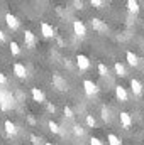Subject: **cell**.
Here are the masks:
<instances>
[{
  "label": "cell",
  "instance_id": "cell-27",
  "mask_svg": "<svg viewBox=\"0 0 144 145\" xmlns=\"http://www.w3.org/2000/svg\"><path fill=\"white\" fill-rule=\"evenodd\" d=\"M90 3H92L95 8H102V5H104V0H92Z\"/></svg>",
  "mask_w": 144,
  "mask_h": 145
},
{
  "label": "cell",
  "instance_id": "cell-2",
  "mask_svg": "<svg viewBox=\"0 0 144 145\" xmlns=\"http://www.w3.org/2000/svg\"><path fill=\"white\" fill-rule=\"evenodd\" d=\"M83 89H85V95L87 96H95L98 93V86L92 79H85L83 81Z\"/></svg>",
  "mask_w": 144,
  "mask_h": 145
},
{
  "label": "cell",
  "instance_id": "cell-32",
  "mask_svg": "<svg viewBox=\"0 0 144 145\" xmlns=\"http://www.w3.org/2000/svg\"><path fill=\"white\" fill-rule=\"evenodd\" d=\"M75 5H76V8H83V2H75Z\"/></svg>",
  "mask_w": 144,
  "mask_h": 145
},
{
  "label": "cell",
  "instance_id": "cell-8",
  "mask_svg": "<svg viewBox=\"0 0 144 145\" xmlns=\"http://www.w3.org/2000/svg\"><path fill=\"white\" fill-rule=\"evenodd\" d=\"M115 96H117V100L119 101H122V103H126L127 100H129V95H127V89L124 88V86H115Z\"/></svg>",
  "mask_w": 144,
  "mask_h": 145
},
{
  "label": "cell",
  "instance_id": "cell-28",
  "mask_svg": "<svg viewBox=\"0 0 144 145\" xmlns=\"http://www.w3.org/2000/svg\"><path fill=\"white\" fill-rule=\"evenodd\" d=\"M90 145H104V142L100 138H97V137H92L90 138Z\"/></svg>",
  "mask_w": 144,
  "mask_h": 145
},
{
  "label": "cell",
  "instance_id": "cell-25",
  "mask_svg": "<svg viewBox=\"0 0 144 145\" xmlns=\"http://www.w3.org/2000/svg\"><path fill=\"white\" fill-rule=\"evenodd\" d=\"M102 118H104V121H110V115H108V110L105 106L102 108Z\"/></svg>",
  "mask_w": 144,
  "mask_h": 145
},
{
  "label": "cell",
  "instance_id": "cell-12",
  "mask_svg": "<svg viewBox=\"0 0 144 145\" xmlns=\"http://www.w3.org/2000/svg\"><path fill=\"white\" fill-rule=\"evenodd\" d=\"M24 42H26V46L29 49H32L36 46V36L32 34V31H26L24 32Z\"/></svg>",
  "mask_w": 144,
  "mask_h": 145
},
{
  "label": "cell",
  "instance_id": "cell-34",
  "mask_svg": "<svg viewBox=\"0 0 144 145\" xmlns=\"http://www.w3.org/2000/svg\"><path fill=\"white\" fill-rule=\"evenodd\" d=\"M44 145H53V144H51V142H46V144H44Z\"/></svg>",
  "mask_w": 144,
  "mask_h": 145
},
{
  "label": "cell",
  "instance_id": "cell-35",
  "mask_svg": "<svg viewBox=\"0 0 144 145\" xmlns=\"http://www.w3.org/2000/svg\"><path fill=\"white\" fill-rule=\"evenodd\" d=\"M143 130H144V123H143Z\"/></svg>",
  "mask_w": 144,
  "mask_h": 145
},
{
  "label": "cell",
  "instance_id": "cell-19",
  "mask_svg": "<svg viewBox=\"0 0 144 145\" xmlns=\"http://www.w3.org/2000/svg\"><path fill=\"white\" fill-rule=\"evenodd\" d=\"M107 142H108V145H120V138H119L115 133H108Z\"/></svg>",
  "mask_w": 144,
  "mask_h": 145
},
{
  "label": "cell",
  "instance_id": "cell-1",
  "mask_svg": "<svg viewBox=\"0 0 144 145\" xmlns=\"http://www.w3.org/2000/svg\"><path fill=\"white\" fill-rule=\"evenodd\" d=\"M12 105H14V96L9 91H5L3 88H0V108L3 111H9L12 108Z\"/></svg>",
  "mask_w": 144,
  "mask_h": 145
},
{
  "label": "cell",
  "instance_id": "cell-16",
  "mask_svg": "<svg viewBox=\"0 0 144 145\" xmlns=\"http://www.w3.org/2000/svg\"><path fill=\"white\" fill-rule=\"evenodd\" d=\"M126 59H127V63H129L131 66H137V64H139V57H137L134 52H131V51L126 52Z\"/></svg>",
  "mask_w": 144,
  "mask_h": 145
},
{
  "label": "cell",
  "instance_id": "cell-18",
  "mask_svg": "<svg viewBox=\"0 0 144 145\" xmlns=\"http://www.w3.org/2000/svg\"><path fill=\"white\" fill-rule=\"evenodd\" d=\"M114 69H115V74H117V76H120V78L127 76V71H126V66H124L122 63H115V64H114Z\"/></svg>",
  "mask_w": 144,
  "mask_h": 145
},
{
  "label": "cell",
  "instance_id": "cell-21",
  "mask_svg": "<svg viewBox=\"0 0 144 145\" xmlns=\"http://www.w3.org/2000/svg\"><path fill=\"white\" fill-rule=\"evenodd\" d=\"M9 47H10V52H12L14 56H19V54H20V47H19V44H17V42H10V46H9Z\"/></svg>",
  "mask_w": 144,
  "mask_h": 145
},
{
  "label": "cell",
  "instance_id": "cell-24",
  "mask_svg": "<svg viewBox=\"0 0 144 145\" xmlns=\"http://www.w3.org/2000/svg\"><path fill=\"white\" fill-rule=\"evenodd\" d=\"M98 74H100V76H107V74H108V68L104 64V63H100V64H98Z\"/></svg>",
  "mask_w": 144,
  "mask_h": 145
},
{
  "label": "cell",
  "instance_id": "cell-26",
  "mask_svg": "<svg viewBox=\"0 0 144 145\" xmlns=\"http://www.w3.org/2000/svg\"><path fill=\"white\" fill-rule=\"evenodd\" d=\"M63 111H65V116H68V118H73V116H75V113H73V110L70 108V106H65Z\"/></svg>",
  "mask_w": 144,
  "mask_h": 145
},
{
  "label": "cell",
  "instance_id": "cell-14",
  "mask_svg": "<svg viewBox=\"0 0 144 145\" xmlns=\"http://www.w3.org/2000/svg\"><path fill=\"white\" fill-rule=\"evenodd\" d=\"M31 95H32V100L37 101V103H44V101H46V96H44V93H42L39 88H32V89H31Z\"/></svg>",
  "mask_w": 144,
  "mask_h": 145
},
{
  "label": "cell",
  "instance_id": "cell-5",
  "mask_svg": "<svg viewBox=\"0 0 144 145\" xmlns=\"http://www.w3.org/2000/svg\"><path fill=\"white\" fill-rule=\"evenodd\" d=\"M76 66L80 71H87V69H90V59L85 54H78L76 56Z\"/></svg>",
  "mask_w": 144,
  "mask_h": 145
},
{
  "label": "cell",
  "instance_id": "cell-20",
  "mask_svg": "<svg viewBox=\"0 0 144 145\" xmlns=\"http://www.w3.org/2000/svg\"><path fill=\"white\" fill-rule=\"evenodd\" d=\"M73 133H75L76 137H83V135H85V128H83L81 125H73Z\"/></svg>",
  "mask_w": 144,
  "mask_h": 145
},
{
  "label": "cell",
  "instance_id": "cell-10",
  "mask_svg": "<svg viewBox=\"0 0 144 145\" xmlns=\"http://www.w3.org/2000/svg\"><path fill=\"white\" fill-rule=\"evenodd\" d=\"M131 89H132V93L136 95V96H139V95H143V83L139 81V79H136V78H132L131 79Z\"/></svg>",
  "mask_w": 144,
  "mask_h": 145
},
{
  "label": "cell",
  "instance_id": "cell-11",
  "mask_svg": "<svg viewBox=\"0 0 144 145\" xmlns=\"http://www.w3.org/2000/svg\"><path fill=\"white\" fill-rule=\"evenodd\" d=\"M119 118H120V123H122L124 128H131L132 127V118H131V115L127 111H120Z\"/></svg>",
  "mask_w": 144,
  "mask_h": 145
},
{
  "label": "cell",
  "instance_id": "cell-31",
  "mask_svg": "<svg viewBox=\"0 0 144 145\" xmlns=\"http://www.w3.org/2000/svg\"><path fill=\"white\" fill-rule=\"evenodd\" d=\"M48 110H49L51 113H54V111H56V108H54V105H51V103H48Z\"/></svg>",
  "mask_w": 144,
  "mask_h": 145
},
{
  "label": "cell",
  "instance_id": "cell-22",
  "mask_svg": "<svg viewBox=\"0 0 144 145\" xmlns=\"http://www.w3.org/2000/svg\"><path fill=\"white\" fill-rule=\"evenodd\" d=\"M85 121H87V125H88L90 128H93V127L97 125V120H95L93 115H87V116H85Z\"/></svg>",
  "mask_w": 144,
  "mask_h": 145
},
{
  "label": "cell",
  "instance_id": "cell-4",
  "mask_svg": "<svg viewBox=\"0 0 144 145\" xmlns=\"http://www.w3.org/2000/svg\"><path fill=\"white\" fill-rule=\"evenodd\" d=\"M5 22H7L9 29H12V31H17V29L20 27V22H19V19H17L14 14H10V12H7V14H5Z\"/></svg>",
  "mask_w": 144,
  "mask_h": 145
},
{
  "label": "cell",
  "instance_id": "cell-9",
  "mask_svg": "<svg viewBox=\"0 0 144 145\" xmlns=\"http://www.w3.org/2000/svg\"><path fill=\"white\" fill-rule=\"evenodd\" d=\"M12 69H14V74H15L17 78H20V79H24V78L27 76V69H26V66H24L22 63H15Z\"/></svg>",
  "mask_w": 144,
  "mask_h": 145
},
{
  "label": "cell",
  "instance_id": "cell-6",
  "mask_svg": "<svg viewBox=\"0 0 144 145\" xmlns=\"http://www.w3.org/2000/svg\"><path fill=\"white\" fill-rule=\"evenodd\" d=\"M90 25H92L93 31H97V32H100V34H102V32H107V24H105L104 20L97 19V17L90 20Z\"/></svg>",
  "mask_w": 144,
  "mask_h": 145
},
{
  "label": "cell",
  "instance_id": "cell-33",
  "mask_svg": "<svg viewBox=\"0 0 144 145\" xmlns=\"http://www.w3.org/2000/svg\"><path fill=\"white\" fill-rule=\"evenodd\" d=\"M3 40H5V34L0 31V42H3Z\"/></svg>",
  "mask_w": 144,
  "mask_h": 145
},
{
  "label": "cell",
  "instance_id": "cell-30",
  "mask_svg": "<svg viewBox=\"0 0 144 145\" xmlns=\"http://www.w3.org/2000/svg\"><path fill=\"white\" fill-rule=\"evenodd\" d=\"M9 83V79H7V76L3 74V72H0V86H5Z\"/></svg>",
  "mask_w": 144,
  "mask_h": 145
},
{
  "label": "cell",
  "instance_id": "cell-3",
  "mask_svg": "<svg viewBox=\"0 0 144 145\" xmlns=\"http://www.w3.org/2000/svg\"><path fill=\"white\" fill-rule=\"evenodd\" d=\"M53 86L58 89V91H66L68 89V83L65 78H61L59 74H53Z\"/></svg>",
  "mask_w": 144,
  "mask_h": 145
},
{
  "label": "cell",
  "instance_id": "cell-29",
  "mask_svg": "<svg viewBox=\"0 0 144 145\" xmlns=\"http://www.w3.org/2000/svg\"><path fill=\"white\" fill-rule=\"evenodd\" d=\"M31 142H32V145H41V138L32 133V135H31Z\"/></svg>",
  "mask_w": 144,
  "mask_h": 145
},
{
  "label": "cell",
  "instance_id": "cell-13",
  "mask_svg": "<svg viewBox=\"0 0 144 145\" xmlns=\"http://www.w3.org/2000/svg\"><path fill=\"white\" fill-rule=\"evenodd\" d=\"M3 128H5L7 135H10V137L17 135V127H15V123H14V121H10V120H5V121H3Z\"/></svg>",
  "mask_w": 144,
  "mask_h": 145
},
{
  "label": "cell",
  "instance_id": "cell-7",
  "mask_svg": "<svg viewBox=\"0 0 144 145\" xmlns=\"http://www.w3.org/2000/svg\"><path fill=\"white\" fill-rule=\"evenodd\" d=\"M73 32L78 37H85L87 36V27L81 20H73Z\"/></svg>",
  "mask_w": 144,
  "mask_h": 145
},
{
  "label": "cell",
  "instance_id": "cell-23",
  "mask_svg": "<svg viewBox=\"0 0 144 145\" xmlns=\"http://www.w3.org/2000/svg\"><path fill=\"white\" fill-rule=\"evenodd\" d=\"M48 127H49V130L53 132V133H59V125L56 123V121H48Z\"/></svg>",
  "mask_w": 144,
  "mask_h": 145
},
{
  "label": "cell",
  "instance_id": "cell-17",
  "mask_svg": "<svg viewBox=\"0 0 144 145\" xmlns=\"http://www.w3.org/2000/svg\"><path fill=\"white\" fill-rule=\"evenodd\" d=\"M127 10L131 12V14H137L139 12V2H136V0H127Z\"/></svg>",
  "mask_w": 144,
  "mask_h": 145
},
{
  "label": "cell",
  "instance_id": "cell-15",
  "mask_svg": "<svg viewBox=\"0 0 144 145\" xmlns=\"http://www.w3.org/2000/svg\"><path fill=\"white\" fill-rule=\"evenodd\" d=\"M41 32H42L44 37H54V29H53V25H49L48 22H42V24H41Z\"/></svg>",
  "mask_w": 144,
  "mask_h": 145
}]
</instances>
